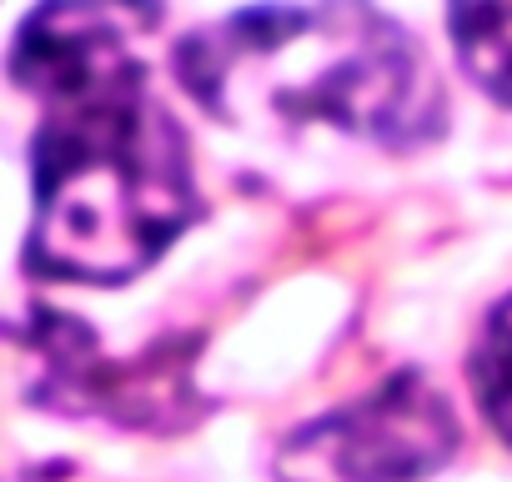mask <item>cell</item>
<instances>
[{
    "label": "cell",
    "instance_id": "obj_1",
    "mask_svg": "<svg viewBox=\"0 0 512 482\" xmlns=\"http://www.w3.org/2000/svg\"><path fill=\"white\" fill-rule=\"evenodd\" d=\"M141 11L46 6L26 21L11 76L41 106L31 176V267L76 282L146 272L196 216L186 141L151 96Z\"/></svg>",
    "mask_w": 512,
    "mask_h": 482
},
{
    "label": "cell",
    "instance_id": "obj_2",
    "mask_svg": "<svg viewBox=\"0 0 512 482\" xmlns=\"http://www.w3.org/2000/svg\"><path fill=\"white\" fill-rule=\"evenodd\" d=\"M186 91L221 121H327L377 141H417L437 121L427 71L387 16L357 6L241 11L196 31Z\"/></svg>",
    "mask_w": 512,
    "mask_h": 482
},
{
    "label": "cell",
    "instance_id": "obj_3",
    "mask_svg": "<svg viewBox=\"0 0 512 482\" xmlns=\"http://www.w3.org/2000/svg\"><path fill=\"white\" fill-rule=\"evenodd\" d=\"M457 452V417L422 372L317 417L277 452V482H417Z\"/></svg>",
    "mask_w": 512,
    "mask_h": 482
},
{
    "label": "cell",
    "instance_id": "obj_4",
    "mask_svg": "<svg viewBox=\"0 0 512 482\" xmlns=\"http://www.w3.org/2000/svg\"><path fill=\"white\" fill-rule=\"evenodd\" d=\"M472 387L487 422L512 442V292L482 322V337L472 347Z\"/></svg>",
    "mask_w": 512,
    "mask_h": 482
}]
</instances>
